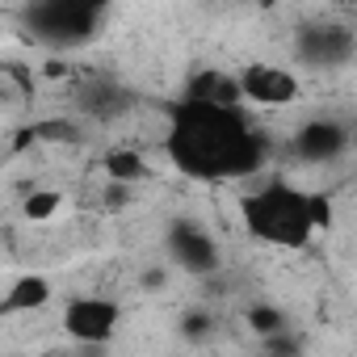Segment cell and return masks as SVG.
Instances as JSON below:
<instances>
[{
	"instance_id": "6da1fadb",
	"label": "cell",
	"mask_w": 357,
	"mask_h": 357,
	"mask_svg": "<svg viewBox=\"0 0 357 357\" xmlns=\"http://www.w3.org/2000/svg\"><path fill=\"white\" fill-rule=\"evenodd\" d=\"M164 151L172 168L202 185L257 181L269 164V135L244 109V101L176 97L164 122Z\"/></svg>"
},
{
	"instance_id": "7a4b0ae2",
	"label": "cell",
	"mask_w": 357,
	"mask_h": 357,
	"mask_svg": "<svg viewBox=\"0 0 357 357\" xmlns=\"http://www.w3.org/2000/svg\"><path fill=\"white\" fill-rule=\"evenodd\" d=\"M244 231L265 244V248H282V252H298L315 240V231L328 227L332 211L324 194L298 190L294 181H282V176H269V181L252 185L240 194L236 202Z\"/></svg>"
},
{
	"instance_id": "3957f363",
	"label": "cell",
	"mask_w": 357,
	"mask_h": 357,
	"mask_svg": "<svg viewBox=\"0 0 357 357\" xmlns=\"http://www.w3.org/2000/svg\"><path fill=\"white\" fill-rule=\"evenodd\" d=\"M105 17V0H34L26 9V30L51 51L84 47Z\"/></svg>"
},
{
	"instance_id": "277c9868",
	"label": "cell",
	"mask_w": 357,
	"mask_h": 357,
	"mask_svg": "<svg viewBox=\"0 0 357 357\" xmlns=\"http://www.w3.org/2000/svg\"><path fill=\"white\" fill-rule=\"evenodd\" d=\"M357 51V30L349 22H336V17H315V22H303L298 34H294V59L303 68H340L349 63Z\"/></svg>"
},
{
	"instance_id": "5b68a950",
	"label": "cell",
	"mask_w": 357,
	"mask_h": 357,
	"mask_svg": "<svg viewBox=\"0 0 357 357\" xmlns=\"http://www.w3.org/2000/svg\"><path fill=\"white\" fill-rule=\"evenodd\" d=\"M164 248H168V261L176 269H185L194 278H211L219 265H223V248L219 240L211 236V227H202L198 219H172L168 231H164Z\"/></svg>"
},
{
	"instance_id": "8992f818",
	"label": "cell",
	"mask_w": 357,
	"mask_h": 357,
	"mask_svg": "<svg viewBox=\"0 0 357 357\" xmlns=\"http://www.w3.org/2000/svg\"><path fill=\"white\" fill-rule=\"evenodd\" d=\"M240 80V93L248 105H265V109H282V105H294L298 101V76L282 63H269V59H252L236 72Z\"/></svg>"
},
{
	"instance_id": "52a82bcc",
	"label": "cell",
	"mask_w": 357,
	"mask_h": 357,
	"mask_svg": "<svg viewBox=\"0 0 357 357\" xmlns=\"http://www.w3.org/2000/svg\"><path fill=\"white\" fill-rule=\"evenodd\" d=\"M122 324V307L105 294H76L63 307V328L76 344H105Z\"/></svg>"
},
{
	"instance_id": "ba28073f",
	"label": "cell",
	"mask_w": 357,
	"mask_h": 357,
	"mask_svg": "<svg viewBox=\"0 0 357 357\" xmlns=\"http://www.w3.org/2000/svg\"><path fill=\"white\" fill-rule=\"evenodd\" d=\"M349 147H353V130H349V122H336V118H311V122H303L298 135H294V151H298V160H307V164L336 160V155H344Z\"/></svg>"
},
{
	"instance_id": "9c48e42d",
	"label": "cell",
	"mask_w": 357,
	"mask_h": 357,
	"mask_svg": "<svg viewBox=\"0 0 357 357\" xmlns=\"http://www.w3.org/2000/svg\"><path fill=\"white\" fill-rule=\"evenodd\" d=\"M76 105L84 118H97V122H118L122 114L135 109V93L114 84V80H93L76 93Z\"/></svg>"
},
{
	"instance_id": "30bf717a",
	"label": "cell",
	"mask_w": 357,
	"mask_h": 357,
	"mask_svg": "<svg viewBox=\"0 0 357 357\" xmlns=\"http://www.w3.org/2000/svg\"><path fill=\"white\" fill-rule=\"evenodd\" d=\"M47 298H51V282H47L43 273H26V278L13 282V290L5 294V303H0V311H5V315L34 311V307H43Z\"/></svg>"
},
{
	"instance_id": "8fae6325",
	"label": "cell",
	"mask_w": 357,
	"mask_h": 357,
	"mask_svg": "<svg viewBox=\"0 0 357 357\" xmlns=\"http://www.w3.org/2000/svg\"><path fill=\"white\" fill-rule=\"evenodd\" d=\"M105 172L114 176L118 185H135L139 176H143V160L135 151H109L105 155Z\"/></svg>"
},
{
	"instance_id": "7c38bea8",
	"label": "cell",
	"mask_w": 357,
	"mask_h": 357,
	"mask_svg": "<svg viewBox=\"0 0 357 357\" xmlns=\"http://www.w3.org/2000/svg\"><path fill=\"white\" fill-rule=\"evenodd\" d=\"M59 202H63V198H59L55 190H34V194L26 198V206H22V211H26V219H30V223H47V219L59 211Z\"/></svg>"
}]
</instances>
